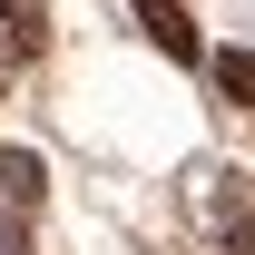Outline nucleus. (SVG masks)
Here are the masks:
<instances>
[{
    "label": "nucleus",
    "mask_w": 255,
    "mask_h": 255,
    "mask_svg": "<svg viewBox=\"0 0 255 255\" xmlns=\"http://www.w3.org/2000/svg\"><path fill=\"white\" fill-rule=\"evenodd\" d=\"M0 255H30V246H20V226H10V216H0Z\"/></svg>",
    "instance_id": "nucleus-6"
},
{
    "label": "nucleus",
    "mask_w": 255,
    "mask_h": 255,
    "mask_svg": "<svg viewBox=\"0 0 255 255\" xmlns=\"http://www.w3.org/2000/svg\"><path fill=\"white\" fill-rule=\"evenodd\" d=\"M137 20H147V39H157L167 59H196V20H187V0H137Z\"/></svg>",
    "instance_id": "nucleus-2"
},
{
    "label": "nucleus",
    "mask_w": 255,
    "mask_h": 255,
    "mask_svg": "<svg viewBox=\"0 0 255 255\" xmlns=\"http://www.w3.org/2000/svg\"><path fill=\"white\" fill-rule=\"evenodd\" d=\"M216 89L236 108H255V49H216Z\"/></svg>",
    "instance_id": "nucleus-4"
},
{
    "label": "nucleus",
    "mask_w": 255,
    "mask_h": 255,
    "mask_svg": "<svg viewBox=\"0 0 255 255\" xmlns=\"http://www.w3.org/2000/svg\"><path fill=\"white\" fill-rule=\"evenodd\" d=\"M39 49V10L30 0H0V59H30Z\"/></svg>",
    "instance_id": "nucleus-3"
},
{
    "label": "nucleus",
    "mask_w": 255,
    "mask_h": 255,
    "mask_svg": "<svg viewBox=\"0 0 255 255\" xmlns=\"http://www.w3.org/2000/svg\"><path fill=\"white\" fill-rule=\"evenodd\" d=\"M196 226H206L216 255H255V196H246V177L206 167V177H196Z\"/></svg>",
    "instance_id": "nucleus-1"
},
{
    "label": "nucleus",
    "mask_w": 255,
    "mask_h": 255,
    "mask_svg": "<svg viewBox=\"0 0 255 255\" xmlns=\"http://www.w3.org/2000/svg\"><path fill=\"white\" fill-rule=\"evenodd\" d=\"M0 187H10V206H39V157L10 147V157H0Z\"/></svg>",
    "instance_id": "nucleus-5"
}]
</instances>
